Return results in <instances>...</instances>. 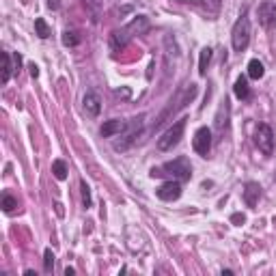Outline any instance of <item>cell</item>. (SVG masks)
<instances>
[{
  "instance_id": "6da1fadb",
  "label": "cell",
  "mask_w": 276,
  "mask_h": 276,
  "mask_svg": "<svg viewBox=\"0 0 276 276\" xmlns=\"http://www.w3.org/2000/svg\"><path fill=\"white\" fill-rule=\"evenodd\" d=\"M147 31H149V18L147 16H134L129 24H125L123 28H117V31L110 33V48L114 50V52H121V50L136 37V35H143Z\"/></svg>"
},
{
  "instance_id": "7a4b0ae2",
  "label": "cell",
  "mask_w": 276,
  "mask_h": 276,
  "mask_svg": "<svg viewBox=\"0 0 276 276\" xmlns=\"http://www.w3.org/2000/svg\"><path fill=\"white\" fill-rule=\"evenodd\" d=\"M197 93H199V86L197 84H184L181 89L175 93V97H173L171 101H169V106L164 108L162 112H160V117L156 119V125L154 127H160V125H164L166 121H169L171 117H175V114L179 112V110H184V108L190 104V101L197 97Z\"/></svg>"
},
{
  "instance_id": "3957f363",
  "label": "cell",
  "mask_w": 276,
  "mask_h": 276,
  "mask_svg": "<svg viewBox=\"0 0 276 276\" xmlns=\"http://www.w3.org/2000/svg\"><path fill=\"white\" fill-rule=\"evenodd\" d=\"M151 177H164V175H171L173 179H179V181H188L192 177V166L188 162L186 156H181L177 160H171V162H164L162 166L158 169H151L149 173Z\"/></svg>"
},
{
  "instance_id": "277c9868",
  "label": "cell",
  "mask_w": 276,
  "mask_h": 276,
  "mask_svg": "<svg viewBox=\"0 0 276 276\" xmlns=\"http://www.w3.org/2000/svg\"><path fill=\"white\" fill-rule=\"evenodd\" d=\"M231 43H233L235 52H244L250 43V20H248V11H242V16L235 20L233 31H231Z\"/></svg>"
},
{
  "instance_id": "5b68a950",
  "label": "cell",
  "mask_w": 276,
  "mask_h": 276,
  "mask_svg": "<svg viewBox=\"0 0 276 276\" xmlns=\"http://www.w3.org/2000/svg\"><path fill=\"white\" fill-rule=\"evenodd\" d=\"M186 121H188L186 117H181L179 121H175L162 136L158 138L156 145H158L160 151H171V149L181 141V136H184V129H186Z\"/></svg>"
},
{
  "instance_id": "8992f818",
  "label": "cell",
  "mask_w": 276,
  "mask_h": 276,
  "mask_svg": "<svg viewBox=\"0 0 276 276\" xmlns=\"http://www.w3.org/2000/svg\"><path fill=\"white\" fill-rule=\"evenodd\" d=\"M143 121H145L143 114H141V117H136V119L129 121V127H127L125 132L121 134V141H114V149H117V151H125V149L132 147V145L136 143V138L141 136Z\"/></svg>"
},
{
  "instance_id": "52a82bcc",
  "label": "cell",
  "mask_w": 276,
  "mask_h": 276,
  "mask_svg": "<svg viewBox=\"0 0 276 276\" xmlns=\"http://www.w3.org/2000/svg\"><path fill=\"white\" fill-rule=\"evenodd\" d=\"M274 132L267 123H259L257 132H255V145L259 147V151L263 156H272L274 154Z\"/></svg>"
},
{
  "instance_id": "ba28073f",
  "label": "cell",
  "mask_w": 276,
  "mask_h": 276,
  "mask_svg": "<svg viewBox=\"0 0 276 276\" xmlns=\"http://www.w3.org/2000/svg\"><path fill=\"white\" fill-rule=\"evenodd\" d=\"M192 147L199 156L207 158L209 151H212V129L209 127H199L194 132V141H192Z\"/></svg>"
},
{
  "instance_id": "9c48e42d",
  "label": "cell",
  "mask_w": 276,
  "mask_h": 276,
  "mask_svg": "<svg viewBox=\"0 0 276 276\" xmlns=\"http://www.w3.org/2000/svg\"><path fill=\"white\" fill-rule=\"evenodd\" d=\"M156 197H158L160 201H164V203L177 201V199L181 197V181H179V179H169V181H164V184L156 190Z\"/></svg>"
},
{
  "instance_id": "30bf717a",
  "label": "cell",
  "mask_w": 276,
  "mask_h": 276,
  "mask_svg": "<svg viewBox=\"0 0 276 276\" xmlns=\"http://www.w3.org/2000/svg\"><path fill=\"white\" fill-rule=\"evenodd\" d=\"M257 18H259V24L263 28H274L276 26V3L263 0V3L257 7Z\"/></svg>"
},
{
  "instance_id": "8fae6325",
  "label": "cell",
  "mask_w": 276,
  "mask_h": 276,
  "mask_svg": "<svg viewBox=\"0 0 276 276\" xmlns=\"http://www.w3.org/2000/svg\"><path fill=\"white\" fill-rule=\"evenodd\" d=\"M82 108H84L86 117L97 119L99 112H101V97H99V93H95V91H89V93H86L84 99H82Z\"/></svg>"
},
{
  "instance_id": "7c38bea8",
  "label": "cell",
  "mask_w": 276,
  "mask_h": 276,
  "mask_svg": "<svg viewBox=\"0 0 276 276\" xmlns=\"http://www.w3.org/2000/svg\"><path fill=\"white\" fill-rule=\"evenodd\" d=\"M129 127V121H123V119H110L101 125L99 134L104 138H112V136H121L125 129Z\"/></svg>"
},
{
  "instance_id": "4fadbf2b",
  "label": "cell",
  "mask_w": 276,
  "mask_h": 276,
  "mask_svg": "<svg viewBox=\"0 0 276 276\" xmlns=\"http://www.w3.org/2000/svg\"><path fill=\"white\" fill-rule=\"evenodd\" d=\"M261 199V186L257 181H248V184L244 186V203L248 207H255Z\"/></svg>"
},
{
  "instance_id": "5bb4252c",
  "label": "cell",
  "mask_w": 276,
  "mask_h": 276,
  "mask_svg": "<svg viewBox=\"0 0 276 276\" xmlns=\"http://www.w3.org/2000/svg\"><path fill=\"white\" fill-rule=\"evenodd\" d=\"M233 93H235V97H237V99H242V101H248V99H250V86H248V78H246V76H239V78L235 80Z\"/></svg>"
},
{
  "instance_id": "9a60e30c",
  "label": "cell",
  "mask_w": 276,
  "mask_h": 276,
  "mask_svg": "<svg viewBox=\"0 0 276 276\" xmlns=\"http://www.w3.org/2000/svg\"><path fill=\"white\" fill-rule=\"evenodd\" d=\"M13 65H11V54L9 52H3V74H0V82L3 84H7L9 82V78H11V74H13Z\"/></svg>"
},
{
  "instance_id": "2e32d148",
  "label": "cell",
  "mask_w": 276,
  "mask_h": 276,
  "mask_svg": "<svg viewBox=\"0 0 276 276\" xmlns=\"http://www.w3.org/2000/svg\"><path fill=\"white\" fill-rule=\"evenodd\" d=\"M265 76V67H263V63H261L259 59H252L248 63V78L252 80H261Z\"/></svg>"
},
{
  "instance_id": "e0dca14e",
  "label": "cell",
  "mask_w": 276,
  "mask_h": 276,
  "mask_svg": "<svg viewBox=\"0 0 276 276\" xmlns=\"http://www.w3.org/2000/svg\"><path fill=\"white\" fill-rule=\"evenodd\" d=\"M67 164H65V160H54L52 162V175L59 179V181H65L67 179Z\"/></svg>"
},
{
  "instance_id": "ac0fdd59",
  "label": "cell",
  "mask_w": 276,
  "mask_h": 276,
  "mask_svg": "<svg viewBox=\"0 0 276 276\" xmlns=\"http://www.w3.org/2000/svg\"><path fill=\"white\" fill-rule=\"evenodd\" d=\"M212 61V48H203L199 54V74L205 76L207 74V65Z\"/></svg>"
},
{
  "instance_id": "d6986e66",
  "label": "cell",
  "mask_w": 276,
  "mask_h": 276,
  "mask_svg": "<svg viewBox=\"0 0 276 276\" xmlns=\"http://www.w3.org/2000/svg\"><path fill=\"white\" fill-rule=\"evenodd\" d=\"M61 41H63V46H67V48H76L80 43V35L76 31H65L61 35Z\"/></svg>"
},
{
  "instance_id": "ffe728a7",
  "label": "cell",
  "mask_w": 276,
  "mask_h": 276,
  "mask_svg": "<svg viewBox=\"0 0 276 276\" xmlns=\"http://www.w3.org/2000/svg\"><path fill=\"white\" fill-rule=\"evenodd\" d=\"M54 263H56V259H54V252L46 248V252H43V272L46 274H52L54 272Z\"/></svg>"
},
{
  "instance_id": "44dd1931",
  "label": "cell",
  "mask_w": 276,
  "mask_h": 276,
  "mask_svg": "<svg viewBox=\"0 0 276 276\" xmlns=\"http://www.w3.org/2000/svg\"><path fill=\"white\" fill-rule=\"evenodd\" d=\"M35 31H37V35H39L41 39H48L50 35H52V31H50V26L46 24V20H43V18L35 20Z\"/></svg>"
},
{
  "instance_id": "7402d4cb",
  "label": "cell",
  "mask_w": 276,
  "mask_h": 276,
  "mask_svg": "<svg viewBox=\"0 0 276 276\" xmlns=\"http://www.w3.org/2000/svg\"><path fill=\"white\" fill-rule=\"evenodd\" d=\"M18 207V199L13 197V194H9V192H5L3 194V212H7V214H11L13 209Z\"/></svg>"
},
{
  "instance_id": "603a6c76",
  "label": "cell",
  "mask_w": 276,
  "mask_h": 276,
  "mask_svg": "<svg viewBox=\"0 0 276 276\" xmlns=\"http://www.w3.org/2000/svg\"><path fill=\"white\" fill-rule=\"evenodd\" d=\"M201 5L209 16H216V13L220 11V7H222V0H201Z\"/></svg>"
},
{
  "instance_id": "cb8c5ba5",
  "label": "cell",
  "mask_w": 276,
  "mask_h": 276,
  "mask_svg": "<svg viewBox=\"0 0 276 276\" xmlns=\"http://www.w3.org/2000/svg\"><path fill=\"white\" fill-rule=\"evenodd\" d=\"M80 190H82V203H84V207H91V188L89 184L82 179L80 181Z\"/></svg>"
},
{
  "instance_id": "d4e9b609",
  "label": "cell",
  "mask_w": 276,
  "mask_h": 276,
  "mask_svg": "<svg viewBox=\"0 0 276 276\" xmlns=\"http://www.w3.org/2000/svg\"><path fill=\"white\" fill-rule=\"evenodd\" d=\"M231 222L237 224V227H242V224L246 222V216L244 214H233V216H231Z\"/></svg>"
},
{
  "instance_id": "484cf974",
  "label": "cell",
  "mask_w": 276,
  "mask_h": 276,
  "mask_svg": "<svg viewBox=\"0 0 276 276\" xmlns=\"http://www.w3.org/2000/svg\"><path fill=\"white\" fill-rule=\"evenodd\" d=\"M28 69H31V76H33V78H37V76H39V67H37L35 63H33V65H28Z\"/></svg>"
},
{
  "instance_id": "4316f807",
  "label": "cell",
  "mask_w": 276,
  "mask_h": 276,
  "mask_svg": "<svg viewBox=\"0 0 276 276\" xmlns=\"http://www.w3.org/2000/svg\"><path fill=\"white\" fill-rule=\"evenodd\" d=\"M74 274H76L74 267H67V270H65V276H74Z\"/></svg>"
},
{
  "instance_id": "83f0119b",
  "label": "cell",
  "mask_w": 276,
  "mask_h": 276,
  "mask_svg": "<svg viewBox=\"0 0 276 276\" xmlns=\"http://www.w3.org/2000/svg\"><path fill=\"white\" fill-rule=\"evenodd\" d=\"M272 222H274V227H276V216H274V218H272Z\"/></svg>"
}]
</instances>
